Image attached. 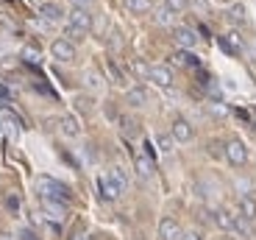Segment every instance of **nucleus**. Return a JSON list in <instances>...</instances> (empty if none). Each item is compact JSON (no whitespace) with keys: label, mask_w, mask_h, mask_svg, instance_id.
<instances>
[{"label":"nucleus","mask_w":256,"mask_h":240,"mask_svg":"<svg viewBox=\"0 0 256 240\" xmlns=\"http://www.w3.org/2000/svg\"><path fill=\"white\" fill-rule=\"evenodd\" d=\"M90 31H92V14H90V9H72L64 39H67V37H70V39H84Z\"/></svg>","instance_id":"1"},{"label":"nucleus","mask_w":256,"mask_h":240,"mask_svg":"<svg viewBox=\"0 0 256 240\" xmlns=\"http://www.w3.org/2000/svg\"><path fill=\"white\" fill-rule=\"evenodd\" d=\"M39 193H42V198H50V201H62V204L70 201V187L56 182V179H50V176L39 179Z\"/></svg>","instance_id":"2"},{"label":"nucleus","mask_w":256,"mask_h":240,"mask_svg":"<svg viewBox=\"0 0 256 240\" xmlns=\"http://www.w3.org/2000/svg\"><path fill=\"white\" fill-rule=\"evenodd\" d=\"M226 159H228L234 168H242V165L248 162V148H245L242 140H237V137H234V140H228V143H226Z\"/></svg>","instance_id":"3"},{"label":"nucleus","mask_w":256,"mask_h":240,"mask_svg":"<svg viewBox=\"0 0 256 240\" xmlns=\"http://www.w3.org/2000/svg\"><path fill=\"white\" fill-rule=\"evenodd\" d=\"M50 53L56 62H72L76 59V45H72L70 39H53V45H50Z\"/></svg>","instance_id":"4"},{"label":"nucleus","mask_w":256,"mask_h":240,"mask_svg":"<svg viewBox=\"0 0 256 240\" xmlns=\"http://www.w3.org/2000/svg\"><path fill=\"white\" fill-rule=\"evenodd\" d=\"M170 137H173L176 143H190L192 137H195V129H192L190 120H184V117H176L173 126H170Z\"/></svg>","instance_id":"5"},{"label":"nucleus","mask_w":256,"mask_h":240,"mask_svg":"<svg viewBox=\"0 0 256 240\" xmlns=\"http://www.w3.org/2000/svg\"><path fill=\"white\" fill-rule=\"evenodd\" d=\"M148 78H150L156 87H162V90H170V87H173V70H170L167 65H154Z\"/></svg>","instance_id":"6"},{"label":"nucleus","mask_w":256,"mask_h":240,"mask_svg":"<svg viewBox=\"0 0 256 240\" xmlns=\"http://www.w3.org/2000/svg\"><path fill=\"white\" fill-rule=\"evenodd\" d=\"M173 39H176V45L181 48V51H192V48L198 45V34L192 31V28H186V26H178L173 31Z\"/></svg>","instance_id":"7"},{"label":"nucleus","mask_w":256,"mask_h":240,"mask_svg":"<svg viewBox=\"0 0 256 240\" xmlns=\"http://www.w3.org/2000/svg\"><path fill=\"white\" fill-rule=\"evenodd\" d=\"M181 226H178V221L176 218H162L159 221V237L162 240H181Z\"/></svg>","instance_id":"8"},{"label":"nucleus","mask_w":256,"mask_h":240,"mask_svg":"<svg viewBox=\"0 0 256 240\" xmlns=\"http://www.w3.org/2000/svg\"><path fill=\"white\" fill-rule=\"evenodd\" d=\"M39 14L45 23H62L64 20V6L62 3H39Z\"/></svg>","instance_id":"9"},{"label":"nucleus","mask_w":256,"mask_h":240,"mask_svg":"<svg viewBox=\"0 0 256 240\" xmlns=\"http://www.w3.org/2000/svg\"><path fill=\"white\" fill-rule=\"evenodd\" d=\"M42 209L50 221H64L67 218V204L62 201H50V198H42Z\"/></svg>","instance_id":"10"},{"label":"nucleus","mask_w":256,"mask_h":240,"mask_svg":"<svg viewBox=\"0 0 256 240\" xmlns=\"http://www.w3.org/2000/svg\"><path fill=\"white\" fill-rule=\"evenodd\" d=\"M126 101H128V106L142 109V106L148 104V90H145V87H131V90L126 92Z\"/></svg>","instance_id":"11"},{"label":"nucleus","mask_w":256,"mask_h":240,"mask_svg":"<svg viewBox=\"0 0 256 240\" xmlns=\"http://www.w3.org/2000/svg\"><path fill=\"white\" fill-rule=\"evenodd\" d=\"M240 218L256 221V198L254 195H240Z\"/></svg>","instance_id":"12"},{"label":"nucleus","mask_w":256,"mask_h":240,"mask_svg":"<svg viewBox=\"0 0 256 240\" xmlns=\"http://www.w3.org/2000/svg\"><path fill=\"white\" fill-rule=\"evenodd\" d=\"M134 168H136V173H140V179H148V176L154 173V159L148 154H136L134 156Z\"/></svg>","instance_id":"13"},{"label":"nucleus","mask_w":256,"mask_h":240,"mask_svg":"<svg viewBox=\"0 0 256 240\" xmlns=\"http://www.w3.org/2000/svg\"><path fill=\"white\" fill-rule=\"evenodd\" d=\"M58 123H62V134L64 137H78V134H81V123H78L76 115H64Z\"/></svg>","instance_id":"14"},{"label":"nucleus","mask_w":256,"mask_h":240,"mask_svg":"<svg viewBox=\"0 0 256 240\" xmlns=\"http://www.w3.org/2000/svg\"><path fill=\"white\" fill-rule=\"evenodd\" d=\"M98 184H100V193H103V198H106V201H114L117 195L122 193V190L112 182L109 176H100V179H98Z\"/></svg>","instance_id":"15"},{"label":"nucleus","mask_w":256,"mask_h":240,"mask_svg":"<svg viewBox=\"0 0 256 240\" xmlns=\"http://www.w3.org/2000/svg\"><path fill=\"white\" fill-rule=\"evenodd\" d=\"M234 232H237L240 237H245V240L256 237V232H254V221H245V218H240V215H234Z\"/></svg>","instance_id":"16"},{"label":"nucleus","mask_w":256,"mask_h":240,"mask_svg":"<svg viewBox=\"0 0 256 240\" xmlns=\"http://www.w3.org/2000/svg\"><path fill=\"white\" fill-rule=\"evenodd\" d=\"M214 223H218L223 232H234V215L228 209H214Z\"/></svg>","instance_id":"17"},{"label":"nucleus","mask_w":256,"mask_h":240,"mask_svg":"<svg viewBox=\"0 0 256 240\" xmlns=\"http://www.w3.org/2000/svg\"><path fill=\"white\" fill-rule=\"evenodd\" d=\"M122 3H126V9L131 14H148L150 9H154V3H150V0H122Z\"/></svg>","instance_id":"18"},{"label":"nucleus","mask_w":256,"mask_h":240,"mask_svg":"<svg viewBox=\"0 0 256 240\" xmlns=\"http://www.w3.org/2000/svg\"><path fill=\"white\" fill-rule=\"evenodd\" d=\"M223 48L226 51H231V53H240L242 51V39H240V34L237 31H228L223 37Z\"/></svg>","instance_id":"19"},{"label":"nucleus","mask_w":256,"mask_h":240,"mask_svg":"<svg viewBox=\"0 0 256 240\" xmlns=\"http://www.w3.org/2000/svg\"><path fill=\"white\" fill-rule=\"evenodd\" d=\"M106 176H109V179H112V182H114V184H117V187H120V190H126V187H128L126 170H122L120 165H114V168H112V170H109V173H106Z\"/></svg>","instance_id":"20"},{"label":"nucleus","mask_w":256,"mask_h":240,"mask_svg":"<svg viewBox=\"0 0 256 240\" xmlns=\"http://www.w3.org/2000/svg\"><path fill=\"white\" fill-rule=\"evenodd\" d=\"M173 65H178V67H186V65H195V56H192L190 51H178L173 56Z\"/></svg>","instance_id":"21"},{"label":"nucleus","mask_w":256,"mask_h":240,"mask_svg":"<svg viewBox=\"0 0 256 240\" xmlns=\"http://www.w3.org/2000/svg\"><path fill=\"white\" fill-rule=\"evenodd\" d=\"M156 143H159L162 154H173V143H176V140L170 134H159V137H156Z\"/></svg>","instance_id":"22"},{"label":"nucleus","mask_w":256,"mask_h":240,"mask_svg":"<svg viewBox=\"0 0 256 240\" xmlns=\"http://www.w3.org/2000/svg\"><path fill=\"white\" fill-rule=\"evenodd\" d=\"M156 23H159V26H173V12H170V9H164L162 6L159 12H156Z\"/></svg>","instance_id":"23"},{"label":"nucleus","mask_w":256,"mask_h":240,"mask_svg":"<svg viewBox=\"0 0 256 240\" xmlns=\"http://www.w3.org/2000/svg\"><path fill=\"white\" fill-rule=\"evenodd\" d=\"M186 6H190V0H164V9H170L173 14L186 12Z\"/></svg>","instance_id":"24"},{"label":"nucleus","mask_w":256,"mask_h":240,"mask_svg":"<svg viewBox=\"0 0 256 240\" xmlns=\"http://www.w3.org/2000/svg\"><path fill=\"white\" fill-rule=\"evenodd\" d=\"M228 20L231 23H237V26H242L245 23V9L242 6H231L228 9Z\"/></svg>","instance_id":"25"},{"label":"nucleus","mask_w":256,"mask_h":240,"mask_svg":"<svg viewBox=\"0 0 256 240\" xmlns=\"http://www.w3.org/2000/svg\"><path fill=\"white\" fill-rule=\"evenodd\" d=\"M131 70H134L136 76H142V78L150 76V67H148L145 62H140V59H134V62H131Z\"/></svg>","instance_id":"26"},{"label":"nucleus","mask_w":256,"mask_h":240,"mask_svg":"<svg viewBox=\"0 0 256 240\" xmlns=\"http://www.w3.org/2000/svg\"><path fill=\"white\" fill-rule=\"evenodd\" d=\"M22 59H26V62H31V65H36V62H39V51H36V48H31V45L22 48Z\"/></svg>","instance_id":"27"},{"label":"nucleus","mask_w":256,"mask_h":240,"mask_svg":"<svg viewBox=\"0 0 256 240\" xmlns=\"http://www.w3.org/2000/svg\"><path fill=\"white\" fill-rule=\"evenodd\" d=\"M109 73H112V78H114V84H126V78H122V73L117 70L114 62H109Z\"/></svg>","instance_id":"28"},{"label":"nucleus","mask_w":256,"mask_h":240,"mask_svg":"<svg viewBox=\"0 0 256 240\" xmlns=\"http://www.w3.org/2000/svg\"><path fill=\"white\" fill-rule=\"evenodd\" d=\"M120 123H122V129H126V134H131V131H136V123L131 120V117H120Z\"/></svg>","instance_id":"29"},{"label":"nucleus","mask_w":256,"mask_h":240,"mask_svg":"<svg viewBox=\"0 0 256 240\" xmlns=\"http://www.w3.org/2000/svg\"><path fill=\"white\" fill-rule=\"evenodd\" d=\"M76 104H78V109H81V112H92V101H90V98H84V95H81Z\"/></svg>","instance_id":"30"},{"label":"nucleus","mask_w":256,"mask_h":240,"mask_svg":"<svg viewBox=\"0 0 256 240\" xmlns=\"http://www.w3.org/2000/svg\"><path fill=\"white\" fill-rule=\"evenodd\" d=\"M86 84H90V87H100L103 81H100V76H98V73H86Z\"/></svg>","instance_id":"31"},{"label":"nucleus","mask_w":256,"mask_h":240,"mask_svg":"<svg viewBox=\"0 0 256 240\" xmlns=\"http://www.w3.org/2000/svg\"><path fill=\"white\" fill-rule=\"evenodd\" d=\"M181 240H204V234H200V232H184V234H181Z\"/></svg>","instance_id":"32"},{"label":"nucleus","mask_w":256,"mask_h":240,"mask_svg":"<svg viewBox=\"0 0 256 240\" xmlns=\"http://www.w3.org/2000/svg\"><path fill=\"white\" fill-rule=\"evenodd\" d=\"M20 240H36V234H34L31 229H22V232H20Z\"/></svg>","instance_id":"33"},{"label":"nucleus","mask_w":256,"mask_h":240,"mask_svg":"<svg viewBox=\"0 0 256 240\" xmlns=\"http://www.w3.org/2000/svg\"><path fill=\"white\" fill-rule=\"evenodd\" d=\"M212 112H214L218 117H223V115H226V106H220V104H212Z\"/></svg>","instance_id":"34"},{"label":"nucleus","mask_w":256,"mask_h":240,"mask_svg":"<svg viewBox=\"0 0 256 240\" xmlns=\"http://www.w3.org/2000/svg\"><path fill=\"white\" fill-rule=\"evenodd\" d=\"M90 6V0H72V9H86Z\"/></svg>","instance_id":"35"},{"label":"nucleus","mask_w":256,"mask_h":240,"mask_svg":"<svg viewBox=\"0 0 256 240\" xmlns=\"http://www.w3.org/2000/svg\"><path fill=\"white\" fill-rule=\"evenodd\" d=\"M0 240H8V234H0Z\"/></svg>","instance_id":"36"}]
</instances>
